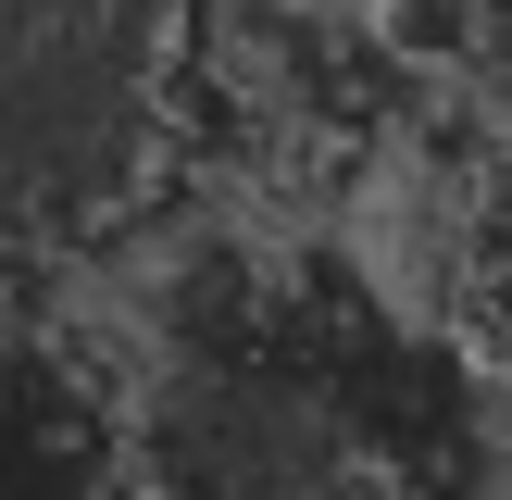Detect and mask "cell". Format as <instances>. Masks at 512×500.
Listing matches in <instances>:
<instances>
[{
    "label": "cell",
    "mask_w": 512,
    "mask_h": 500,
    "mask_svg": "<svg viewBox=\"0 0 512 500\" xmlns=\"http://www.w3.org/2000/svg\"><path fill=\"white\" fill-rule=\"evenodd\" d=\"M450 50H463L475 88L512 100V0H450Z\"/></svg>",
    "instance_id": "cell-5"
},
{
    "label": "cell",
    "mask_w": 512,
    "mask_h": 500,
    "mask_svg": "<svg viewBox=\"0 0 512 500\" xmlns=\"http://www.w3.org/2000/svg\"><path fill=\"white\" fill-rule=\"evenodd\" d=\"M488 350L388 300L338 238L225 225L125 350L138 500H500Z\"/></svg>",
    "instance_id": "cell-1"
},
{
    "label": "cell",
    "mask_w": 512,
    "mask_h": 500,
    "mask_svg": "<svg viewBox=\"0 0 512 500\" xmlns=\"http://www.w3.org/2000/svg\"><path fill=\"white\" fill-rule=\"evenodd\" d=\"M225 188V0H0V275H75Z\"/></svg>",
    "instance_id": "cell-2"
},
{
    "label": "cell",
    "mask_w": 512,
    "mask_h": 500,
    "mask_svg": "<svg viewBox=\"0 0 512 500\" xmlns=\"http://www.w3.org/2000/svg\"><path fill=\"white\" fill-rule=\"evenodd\" d=\"M450 325L488 350V375H512V150L475 175L463 238H450Z\"/></svg>",
    "instance_id": "cell-4"
},
{
    "label": "cell",
    "mask_w": 512,
    "mask_h": 500,
    "mask_svg": "<svg viewBox=\"0 0 512 500\" xmlns=\"http://www.w3.org/2000/svg\"><path fill=\"white\" fill-rule=\"evenodd\" d=\"M0 500H138L125 363L38 313H0Z\"/></svg>",
    "instance_id": "cell-3"
}]
</instances>
